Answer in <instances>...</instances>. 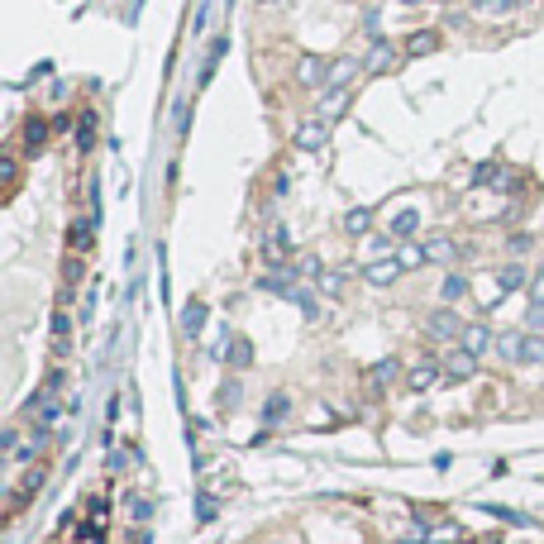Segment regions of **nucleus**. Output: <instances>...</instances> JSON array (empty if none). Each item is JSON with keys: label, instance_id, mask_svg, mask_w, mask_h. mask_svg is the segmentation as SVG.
Here are the masks:
<instances>
[{"label": "nucleus", "instance_id": "obj_23", "mask_svg": "<svg viewBox=\"0 0 544 544\" xmlns=\"http://www.w3.org/2000/svg\"><path fill=\"white\" fill-rule=\"evenodd\" d=\"M520 282H525V272H520V268H506V272H501V282H496V296H506V292H516Z\"/></svg>", "mask_w": 544, "mask_h": 544}, {"label": "nucleus", "instance_id": "obj_27", "mask_svg": "<svg viewBox=\"0 0 544 544\" xmlns=\"http://www.w3.org/2000/svg\"><path fill=\"white\" fill-rule=\"evenodd\" d=\"M282 248H287L282 244V234H272L268 244H263V258H268V263H282Z\"/></svg>", "mask_w": 544, "mask_h": 544}, {"label": "nucleus", "instance_id": "obj_28", "mask_svg": "<svg viewBox=\"0 0 544 544\" xmlns=\"http://www.w3.org/2000/svg\"><path fill=\"white\" fill-rule=\"evenodd\" d=\"M301 272H306V277H325V263H320L315 253H306V258H301Z\"/></svg>", "mask_w": 544, "mask_h": 544}, {"label": "nucleus", "instance_id": "obj_21", "mask_svg": "<svg viewBox=\"0 0 544 544\" xmlns=\"http://www.w3.org/2000/svg\"><path fill=\"white\" fill-rule=\"evenodd\" d=\"M224 48H229L224 38H215V43H210V53H206V67H201V82H210V72H215V62L224 57Z\"/></svg>", "mask_w": 544, "mask_h": 544}, {"label": "nucleus", "instance_id": "obj_12", "mask_svg": "<svg viewBox=\"0 0 544 544\" xmlns=\"http://www.w3.org/2000/svg\"><path fill=\"white\" fill-rule=\"evenodd\" d=\"M396 263H401V268H420V263H430V253H425V244H415V239H406V244H401V253H396Z\"/></svg>", "mask_w": 544, "mask_h": 544}, {"label": "nucleus", "instance_id": "obj_9", "mask_svg": "<svg viewBox=\"0 0 544 544\" xmlns=\"http://www.w3.org/2000/svg\"><path fill=\"white\" fill-rule=\"evenodd\" d=\"M435 378H439L435 363H415V368L406 373V387H410V392H425V387H435Z\"/></svg>", "mask_w": 544, "mask_h": 544}, {"label": "nucleus", "instance_id": "obj_16", "mask_svg": "<svg viewBox=\"0 0 544 544\" xmlns=\"http://www.w3.org/2000/svg\"><path fill=\"white\" fill-rule=\"evenodd\" d=\"M435 43H439V34H430V29H425V34H410V38H406V53H410V57L435 53Z\"/></svg>", "mask_w": 544, "mask_h": 544}, {"label": "nucleus", "instance_id": "obj_18", "mask_svg": "<svg viewBox=\"0 0 544 544\" xmlns=\"http://www.w3.org/2000/svg\"><path fill=\"white\" fill-rule=\"evenodd\" d=\"M224 349H229V363H234V368H248V363H253V354H248V339H229V344H224Z\"/></svg>", "mask_w": 544, "mask_h": 544}, {"label": "nucleus", "instance_id": "obj_3", "mask_svg": "<svg viewBox=\"0 0 544 544\" xmlns=\"http://www.w3.org/2000/svg\"><path fill=\"white\" fill-rule=\"evenodd\" d=\"M329 72H334V67H329L325 57H301V67H296V77L306 86H329Z\"/></svg>", "mask_w": 544, "mask_h": 544}, {"label": "nucleus", "instance_id": "obj_32", "mask_svg": "<svg viewBox=\"0 0 544 544\" xmlns=\"http://www.w3.org/2000/svg\"><path fill=\"white\" fill-rule=\"evenodd\" d=\"M530 329H544V306L540 301H530Z\"/></svg>", "mask_w": 544, "mask_h": 544}, {"label": "nucleus", "instance_id": "obj_2", "mask_svg": "<svg viewBox=\"0 0 544 544\" xmlns=\"http://www.w3.org/2000/svg\"><path fill=\"white\" fill-rule=\"evenodd\" d=\"M401 263H396V258H373V263H368V268H363V277H368V282H373V287H392V282H396V277H401Z\"/></svg>", "mask_w": 544, "mask_h": 544}, {"label": "nucleus", "instance_id": "obj_5", "mask_svg": "<svg viewBox=\"0 0 544 544\" xmlns=\"http://www.w3.org/2000/svg\"><path fill=\"white\" fill-rule=\"evenodd\" d=\"M396 373H401V363H396V358H382V363H373V368H368V392H387V382L396 378Z\"/></svg>", "mask_w": 544, "mask_h": 544}, {"label": "nucleus", "instance_id": "obj_15", "mask_svg": "<svg viewBox=\"0 0 544 544\" xmlns=\"http://www.w3.org/2000/svg\"><path fill=\"white\" fill-rule=\"evenodd\" d=\"M396 62V53H392V43H373V53H368V72H387Z\"/></svg>", "mask_w": 544, "mask_h": 544}, {"label": "nucleus", "instance_id": "obj_13", "mask_svg": "<svg viewBox=\"0 0 544 544\" xmlns=\"http://www.w3.org/2000/svg\"><path fill=\"white\" fill-rule=\"evenodd\" d=\"M182 329H187L191 339H196V334L206 329V306H201V301H191L187 310H182Z\"/></svg>", "mask_w": 544, "mask_h": 544}, {"label": "nucleus", "instance_id": "obj_36", "mask_svg": "<svg viewBox=\"0 0 544 544\" xmlns=\"http://www.w3.org/2000/svg\"><path fill=\"white\" fill-rule=\"evenodd\" d=\"M516 5H530V0H516Z\"/></svg>", "mask_w": 544, "mask_h": 544}, {"label": "nucleus", "instance_id": "obj_7", "mask_svg": "<svg viewBox=\"0 0 544 544\" xmlns=\"http://www.w3.org/2000/svg\"><path fill=\"white\" fill-rule=\"evenodd\" d=\"M430 334H435V339H449V334H463V325H459V315H454V310H449V306H444V310H435V315H430Z\"/></svg>", "mask_w": 544, "mask_h": 544}, {"label": "nucleus", "instance_id": "obj_14", "mask_svg": "<svg viewBox=\"0 0 544 544\" xmlns=\"http://www.w3.org/2000/svg\"><path fill=\"white\" fill-rule=\"evenodd\" d=\"M415 229H420V210H401V215L392 220V234H396V239H410Z\"/></svg>", "mask_w": 544, "mask_h": 544}, {"label": "nucleus", "instance_id": "obj_22", "mask_svg": "<svg viewBox=\"0 0 544 544\" xmlns=\"http://www.w3.org/2000/svg\"><path fill=\"white\" fill-rule=\"evenodd\" d=\"M282 415H287V396H282V392H277V396H272L268 406H263V425H277V420H282Z\"/></svg>", "mask_w": 544, "mask_h": 544}, {"label": "nucleus", "instance_id": "obj_8", "mask_svg": "<svg viewBox=\"0 0 544 544\" xmlns=\"http://www.w3.org/2000/svg\"><path fill=\"white\" fill-rule=\"evenodd\" d=\"M368 224H373V210H368V206H354V210L344 215V234H349V239H363Z\"/></svg>", "mask_w": 544, "mask_h": 544}, {"label": "nucleus", "instance_id": "obj_10", "mask_svg": "<svg viewBox=\"0 0 544 544\" xmlns=\"http://www.w3.org/2000/svg\"><path fill=\"white\" fill-rule=\"evenodd\" d=\"M325 143V120H310L296 129V148H320Z\"/></svg>", "mask_w": 544, "mask_h": 544}, {"label": "nucleus", "instance_id": "obj_31", "mask_svg": "<svg viewBox=\"0 0 544 544\" xmlns=\"http://www.w3.org/2000/svg\"><path fill=\"white\" fill-rule=\"evenodd\" d=\"M339 277H344V272H325V277H320V292H325V296L339 292Z\"/></svg>", "mask_w": 544, "mask_h": 544}, {"label": "nucleus", "instance_id": "obj_34", "mask_svg": "<svg viewBox=\"0 0 544 544\" xmlns=\"http://www.w3.org/2000/svg\"><path fill=\"white\" fill-rule=\"evenodd\" d=\"M201 520H215V496H201Z\"/></svg>", "mask_w": 544, "mask_h": 544}, {"label": "nucleus", "instance_id": "obj_20", "mask_svg": "<svg viewBox=\"0 0 544 544\" xmlns=\"http://www.w3.org/2000/svg\"><path fill=\"white\" fill-rule=\"evenodd\" d=\"M425 253H430V263H449L454 258V239H430Z\"/></svg>", "mask_w": 544, "mask_h": 544}, {"label": "nucleus", "instance_id": "obj_25", "mask_svg": "<svg viewBox=\"0 0 544 544\" xmlns=\"http://www.w3.org/2000/svg\"><path fill=\"white\" fill-rule=\"evenodd\" d=\"M296 306H301V310H306V320H320V306H315V296H310V292H306V287H301Z\"/></svg>", "mask_w": 544, "mask_h": 544}, {"label": "nucleus", "instance_id": "obj_1", "mask_svg": "<svg viewBox=\"0 0 544 544\" xmlns=\"http://www.w3.org/2000/svg\"><path fill=\"white\" fill-rule=\"evenodd\" d=\"M258 287H263V292H272V296H287V301H296V296H301V287L292 282V272H287V268L263 272V277H258Z\"/></svg>", "mask_w": 544, "mask_h": 544}, {"label": "nucleus", "instance_id": "obj_11", "mask_svg": "<svg viewBox=\"0 0 544 544\" xmlns=\"http://www.w3.org/2000/svg\"><path fill=\"white\" fill-rule=\"evenodd\" d=\"M439 296H444V306L463 301V296H468V277H463V272H449V277H444V287H439Z\"/></svg>", "mask_w": 544, "mask_h": 544}, {"label": "nucleus", "instance_id": "obj_24", "mask_svg": "<svg viewBox=\"0 0 544 544\" xmlns=\"http://www.w3.org/2000/svg\"><path fill=\"white\" fill-rule=\"evenodd\" d=\"M516 0H473V10H482V15H501V10H511Z\"/></svg>", "mask_w": 544, "mask_h": 544}, {"label": "nucleus", "instance_id": "obj_29", "mask_svg": "<svg viewBox=\"0 0 544 544\" xmlns=\"http://www.w3.org/2000/svg\"><path fill=\"white\" fill-rule=\"evenodd\" d=\"M129 516H134L138 525H143V520L153 516V506H148V501H143V496H134V501H129Z\"/></svg>", "mask_w": 544, "mask_h": 544}, {"label": "nucleus", "instance_id": "obj_26", "mask_svg": "<svg viewBox=\"0 0 544 544\" xmlns=\"http://www.w3.org/2000/svg\"><path fill=\"white\" fill-rule=\"evenodd\" d=\"M220 406H239V382H224V387H220Z\"/></svg>", "mask_w": 544, "mask_h": 544}, {"label": "nucleus", "instance_id": "obj_6", "mask_svg": "<svg viewBox=\"0 0 544 544\" xmlns=\"http://www.w3.org/2000/svg\"><path fill=\"white\" fill-rule=\"evenodd\" d=\"M463 349H468V354H487L492 344H496V339H492V329L487 325H463Z\"/></svg>", "mask_w": 544, "mask_h": 544}, {"label": "nucleus", "instance_id": "obj_4", "mask_svg": "<svg viewBox=\"0 0 544 544\" xmlns=\"http://www.w3.org/2000/svg\"><path fill=\"white\" fill-rule=\"evenodd\" d=\"M473 368H478V354H468L463 344L444 354V373H449V378H473Z\"/></svg>", "mask_w": 544, "mask_h": 544}, {"label": "nucleus", "instance_id": "obj_30", "mask_svg": "<svg viewBox=\"0 0 544 544\" xmlns=\"http://www.w3.org/2000/svg\"><path fill=\"white\" fill-rule=\"evenodd\" d=\"M492 516H501V520H511V525H525V516L520 511H511V506H487Z\"/></svg>", "mask_w": 544, "mask_h": 544}, {"label": "nucleus", "instance_id": "obj_33", "mask_svg": "<svg viewBox=\"0 0 544 544\" xmlns=\"http://www.w3.org/2000/svg\"><path fill=\"white\" fill-rule=\"evenodd\" d=\"M530 301H540L544 306V272H535V282H530Z\"/></svg>", "mask_w": 544, "mask_h": 544}, {"label": "nucleus", "instance_id": "obj_19", "mask_svg": "<svg viewBox=\"0 0 544 544\" xmlns=\"http://www.w3.org/2000/svg\"><path fill=\"white\" fill-rule=\"evenodd\" d=\"M520 363H544V339H540V334H525V349H520Z\"/></svg>", "mask_w": 544, "mask_h": 544}, {"label": "nucleus", "instance_id": "obj_35", "mask_svg": "<svg viewBox=\"0 0 544 544\" xmlns=\"http://www.w3.org/2000/svg\"><path fill=\"white\" fill-rule=\"evenodd\" d=\"M263 5H277V0H263Z\"/></svg>", "mask_w": 544, "mask_h": 544}, {"label": "nucleus", "instance_id": "obj_17", "mask_svg": "<svg viewBox=\"0 0 544 544\" xmlns=\"http://www.w3.org/2000/svg\"><path fill=\"white\" fill-rule=\"evenodd\" d=\"M525 349V334H496V354L501 358H520Z\"/></svg>", "mask_w": 544, "mask_h": 544}]
</instances>
